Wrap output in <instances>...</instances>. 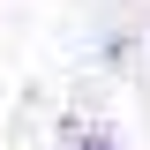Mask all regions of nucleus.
<instances>
[{
    "label": "nucleus",
    "mask_w": 150,
    "mask_h": 150,
    "mask_svg": "<svg viewBox=\"0 0 150 150\" xmlns=\"http://www.w3.org/2000/svg\"><path fill=\"white\" fill-rule=\"evenodd\" d=\"M68 150H120L112 135H83V128H68Z\"/></svg>",
    "instance_id": "1"
}]
</instances>
